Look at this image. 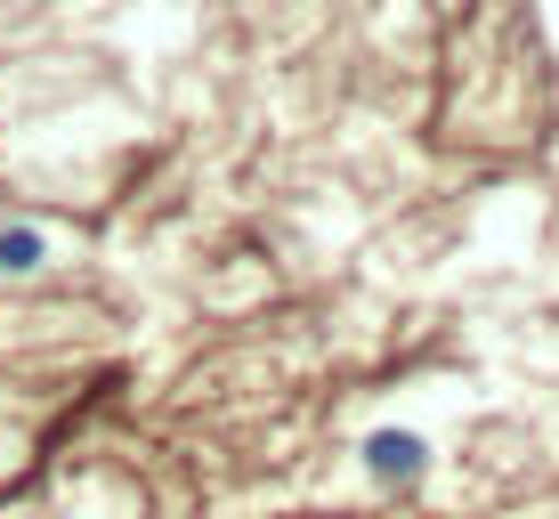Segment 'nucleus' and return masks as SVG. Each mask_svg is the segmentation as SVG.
Instances as JSON below:
<instances>
[{"instance_id":"2","label":"nucleus","mask_w":559,"mask_h":519,"mask_svg":"<svg viewBox=\"0 0 559 519\" xmlns=\"http://www.w3.org/2000/svg\"><path fill=\"white\" fill-rule=\"evenodd\" d=\"M41 260H49L41 227H0V276H33Z\"/></svg>"},{"instance_id":"1","label":"nucleus","mask_w":559,"mask_h":519,"mask_svg":"<svg viewBox=\"0 0 559 519\" xmlns=\"http://www.w3.org/2000/svg\"><path fill=\"white\" fill-rule=\"evenodd\" d=\"M365 463H373L381 479H414L421 471V438L414 430H373L365 438Z\"/></svg>"}]
</instances>
